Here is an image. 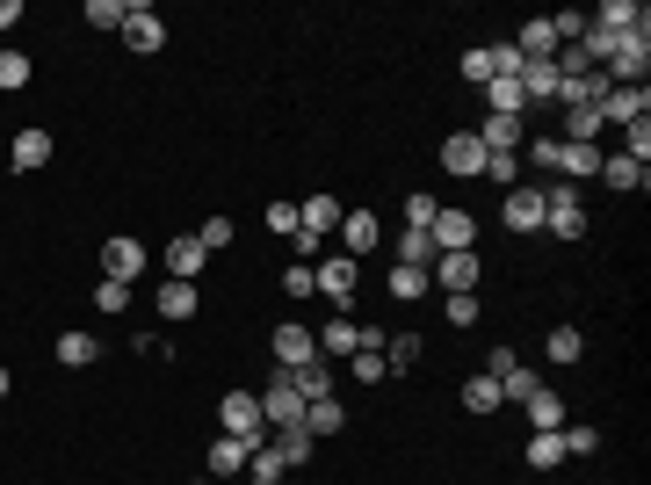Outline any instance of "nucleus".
<instances>
[{
    "label": "nucleus",
    "mask_w": 651,
    "mask_h": 485,
    "mask_svg": "<svg viewBox=\"0 0 651 485\" xmlns=\"http://www.w3.org/2000/svg\"><path fill=\"white\" fill-rule=\"evenodd\" d=\"M384 362H391V370L420 362V333H384Z\"/></svg>",
    "instance_id": "nucleus-33"
},
{
    "label": "nucleus",
    "mask_w": 651,
    "mask_h": 485,
    "mask_svg": "<svg viewBox=\"0 0 651 485\" xmlns=\"http://www.w3.org/2000/svg\"><path fill=\"white\" fill-rule=\"evenodd\" d=\"M594 29H608V37H651V15L630 8V0H601V15H586Z\"/></svg>",
    "instance_id": "nucleus-6"
},
{
    "label": "nucleus",
    "mask_w": 651,
    "mask_h": 485,
    "mask_svg": "<svg viewBox=\"0 0 651 485\" xmlns=\"http://www.w3.org/2000/svg\"><path fill=\"white\" fill-rule=\"evenodd\" d=\"M123 15H131V8H116V0H87V22H95V29H123Z\"/></svg>",
    "instance_id": "nucleus-41"
},
{
    "label": "nucleus",
    "mask_w": 651,
    "mask_h": 485,
    "mask_svg": "<svg viewBox=\"0 0 651 485\" xmlns=\"http://www.w3.org/2000/svg\"><path fill=\"white\" fill-rule=\"evenodd\" d=\"M579 326H550V362H579Z\"/></svg>",
    "instance_id": "nucleus-38"
},
{
    "label": "nucleus",
    "mask_w": 651,
    "mask_h": 485,
    "mask_svg": "<svg viewBox=\"0 0 651 485\" xmlns=\"http://www.w3.org/2000/svg\"><path fill=\"white\" fill-rule=\"evenodd\" d=\"M145 261H152V254L138 247V239H123V232H116L109 247H102V268H109V283H131V276H138Z\"/></svg>",
    "instance_id": "nucleus-12"
},
{
    "label": "nucleus",
    "mask_w": 651,
    "mask_h": 485,
    "mask_svg": "<svg viewBox=\"0 0 651 485\" xmlns=\"http://www.w3.org/2000/svg\"><path fill=\"white\" fill-rule=\"evenodd\" d=\"M485 181H500V189H514V181H521V160H514V153H485Z\"/></svg>",
    "instance_id": "nucleus-39"
},
{
    "label": "nucleus",
    "mask_w": 651,
    "mask_h": 485,
    "mask_svg": "<svg viewBox=\"0 0 651 485\" xmlns=\"http://www.w3.org/2000/svg\"><path fill=\"white\" fill-rule=\"evenodd\" d=\"M514 362H521L514 348H492V355H485V377H507V370H514Z\"/></svg>",
    "instance_id": "nucleus-49"
},
{
    "label": "nucleus",
    "mask_w": 651,
    "mask_h": 485,
    "mask_svg": "<svg viewBox=\"0 0 651 485\" xmlns=\"http://www.w3.org/2000/svg\"><path fill=\"white\" fill-rule=\"evenodd\" d=\"M623 160L651 167V124H644V116H637V124H623Z\"/></svg>",
    "instance_id": "nucleus-34"
},
{
    "label": "nucleus",
    "mask_w": 651,
    "mask_h": 485,
    "mask_svg": "<svg viewBox=\"0 0 651 485\" xmlns=\"http://www.w3.org/2000/svg\"><path fill=\"white\" fill-rule=\"evenodd\" d=\"M651 109V87H608L601 95V124H637Z\"/></svg>",
    "instance_id": "nucleus-11"
},
{
    "label": "nucleus",
    "mask_w": 651,
    "mask_h": 485,
    "mask_svg": "<svg viewBox=\"0 0 651 485\" xmlns=\"http://www.w3.org/2000/svg\"><path fill=\"white\" fill-rule=\"evenodd\" d=\"M217 420H225V428L239 435V442H268V420H261V399H254V391H225V406H217Z\"/></svg>",
    "instance_id": "nucleus-1"
},
{
    "label": "nucleus",
    "mask_w": 651,
    "mask_h": 485,
    "mask_svg": "<svg viewBox=\"0 0 651 485\" xmlns=\"http://www.w3.org/2000/svg\"><path fill=\"white\" fill-rule=\"evenodd\" d=\"M0 399H8V370H0Z\"/></svg>",
    "instance_id": "nucleus-52"
},
{
    "label": "nucleus",
    "mask_w": 651,
    "mask_h": 485,
    "mask_svg": "<svg viewBox=\"0 0 651 485\" xmlns=\"http://www.w3.org/2000/svg\"><path fill=\"white\" fill-rule=\"evenodd\" d=\"M283 290H290V297H312V268L290 261V268H283Z\"/></svg>",
    "instance_id": "nucleus-46"
},
{
    "label": "nucleus",
    "mask_w": 651,
    "mask_h": 485,
    "mask_svg": "<svg viewBox=\"0 0 651 485\" xmlns=\"http://www.w3.org/2000/svg\"><path fill=\"white\" fill-rule=\"evenodd\" d=\"M521 406H529L536 435H543V428H565V399H557V391H536V399H521Z\"/></svg>",
    "instance_id": "nucleus-30"
},
{
    "label": "nucleus",
    "mask_w": 651,
    "mask_h": 485,
    "mask_svg": "<svg viewBox=\"0 0 651 485\" xmlns=\"http://www.w3.org/2000/svg\"><path fill=\"white\" fill-rule=\"evenodd\" d=\"M246 464H254V442H239V435H217L210 442V478H239Z\"/></svg>",
    "instance_id": "nucleus-15"
},
{
    "label": "nucleus",
    "mask_w": 651,
    "mask_h": 485,
    "mask_svg": "<svg viewBox=\"0 0 651 485\" xmlns=\"http://www.w3.org/2000/svg\"><path fill=\"white\" fill-rule=\"evenodd\" d=\"M22 22V0H0V29H15Z\"/></svg>",
    "instance_id": "nucleus-50"
},
{
    "label": "nucleus",
    "mask_w": 651,
    "mask_h": 485,
    "mask_svg": "<svg viewBox=\"0 0 651 485\" xmlns=\"http://www.w3.org/2000/svg\"><path fill=\"white\" fill-rule=\"evenodd\" d=\"M268 232H283V239H290V232H297V203L275 196V203H268Z\"/></svg>",
    "instance_id": "nucleus-43"
},
{
    "label": "nucleus",
    "mask_w": 651,
    "mask_h": 485,
    "mask_svg": "<svg viewBox=\"0 0 651 485\" xmlns=\"http://www.w3.org/2000/svg\"><path fill=\"white\" fill-rule=\"evenodd\" d=\"M434 283H442L449 297H463V290H478V254H434V268H427Z\"/></svg>",
    "instance_id": "nucleus-8"
},
{
    "label": "nucleus",
    "mask_w": 651,
    "mask_h": 485,
    "mask_svg": "<svg viewBox=\"0 0 651 485\" xmlns=\"http://www.w3.org/2000/svg\"><path fill=\"white\" fill-rule=\"evenodd\" d=\"M442 167L449 174H485V145H478V131H456V138H442Z\"/></svg>",
    "instance_id": "nucleus-9"
},
{
    "label": "nucleus",
    "mask_w": 651,
    "mask_h": 485,
    "mask_svg": "<svg viewBox=\"0 0 651 485\" xmlns=\"http://www.w3.org/2000/svg\"><path fill=\"white\" fill-rule=\"evenodd\" d=\"M246 485H283V478H254V471H246Z\"/></svg>",
    "instance_id": "nucleus-51"
},
{
    "label": "nucleus",
    "mask_w": 651,
    "mask_h": 485,
    "mask_svg": "<svg viewBox=\"0 0 651 485\" xmlns=\"http://www.w3.org/2000/svg\"><path fill=\"white\" fill-rule=\"evenodd\" d=\"M196 239H203V254H217V247H232V218H210V225H203Z\"/></svg>",
    "instance_id": "nucleus-45"
},
{
    "label": "nucleus",
    "mask_w": 651,
    "mask_h": 485,
    "mask_svg": "<svg viewBox=\"0 0 651 485\" xmlns=\"http://www.w3.org/2000/svg\"><path fill=\"white\" fill-rule=\"evenodd\" d=\"M434 210H442V203H434V196H406V218H413V225H420V232H427V225H434Z\"/></svg>",
    "instance_id": "nucleus-47"
},
{
    "label": "nucleus",
    "mask_w": 651,
    "mask_h": 485,
    "mask_svg": "<svg viewBox=\"0 0 651 485\" xmlns=\"http://www.w3.org/2000/svg\"><path fill=\"white\" fill-rule=\"evenodd\" d=\"M463 80H492V51H463Z\"/></svg>",
    "instance_id": "nucleus-48"
},
{
    "label": "nucleus",
    "mask_w": 651,
    "mask_h": 485,
    "mask_svg": "<svg viewBox=\"0 0 651 485\" xmlns=\"http://www.w3.org/2000/svg\"><path fill=\"white\" fill-rule=\"evenodd\" d=\"M312 355H319V341H312V326H304V319L275 326V362H283V370H297V362H312Z\"/></svg>",
    "instance_id": "nucleus-7"
},
{
    "label": "nucleus",
    "mask_w": 651,
    "mask_h": 485,
    "mask_svg": "<svg viewBox=\"0 0 651 485\" xmlns=\"http://www.w3.org/2000/svg\"><path fill=\"white\" fill-rule=\"evenodd\" d=\"M290 384H297V399H304V406H312V399H333V370H326V355L297 362V370H290Z\"/></svg>",
    "instance_id": "nucleus-18"
},
{
    "label": "nucleus",
    "mask_w": 651,
    "mask_h": 485,
    "mask_svg": "<svg viewBox=\"0 0 651 485\" xmlns=\"http://www.w3.org/2000/svg\"><path fill=\"white\" fill-rule=\"evenodd\" d=\"M261 420H268V428H304V399H297L290 370L268 377V391H261Z\"/></svg>",
    "instance_id": "nucleus-2"
},
{
    "label": "nucleus",
    "mask_w": 651,
    "mask_h": 485,
    "mask_svg": "<svg viewBox=\"0 0 651 485\" xmlns=\"http://www.w3.org/2000/svg\"><path fill=\"white\" fill-rule=\"evenodd\" d=\"M333 428H340V399H312V406H304V435H312V442L333 435Z\"/></svg>",
    "instance_id": "nucleus-31"
},
{
    "label": "nucleus",
    "mask_w": 651,
    "mask_h": 485,
    "mask_svg": "<svg viewBox=\"0 0 651 485\" xmlns=\"http://www.w3.org/2000/svg\"><path fill=\"white\" fill-rule=\"evenodd\" d=\"M427 283H434L427 268H406V261L391 268V297H398V305H413V297H427Z\"/></svg>",
    "instance_id": "nucleus-29"
},
{
    "label": "nucleus",
    "mask_w": 651,
    "mask_h": 485,
    "mask_svg": "<svg viewBox=\"0 0 651 485\" xmlns=\"http://www.w3.org/2000/svg\"><path fill=\"white\" fill-rule=\"evenodd\" d=\"M449 326H478V290H463V297H449Z\"/></svg>",
    "instance_id": "nucleus-44"
},
{
    "label": "nucleus",
    "mask_w": 651,
    "mask_h": 485,
    "mask_svg": "<svg viewBox=\"0 0 651 485\" xmlns=\"http://www.w3.org/2000/svg\"><path fill=\"white\" fill-rule=\"evenodd\" d=\"M536 391H543V377H536V370H521V362L500 377V399H536Z\"/></svg>",
    "instance_id": "nucleus-36"
},
{
    "label": "nucleus",
    "mask_w": 651,
    "mask_h": 485,
    "mask_svg": "<svg viewBox=\"0 0 651 485\" xmlns=\"http://www.w3.org/2000/svg\"><path fill=\"white\" fill-rule=\"evenodd\" d=\"M557 435H565V457H594V449H601L594 428H557Z\"/></svg>",
    "instance_id": "nucleus-40"
},
{
    "label": "nucleus",
    "mask_w": 651,
    "mask_h": 485,
    "mask_svg": "<svg viewBox=\"0 0 651 485\" xmlns=\"http://www.w3.org/2000/svg\"><path fill=\"white\" fill-rule=\"evenodd\" d=\"M601 181H608V189H644V181H651V167H637V160H623V153H615V160H601Z\"/></svg>",
    "instance_id": "nucleus-28"
},
{
    "label": "nucleus",
    "mask_w": 651,
    "mask_h": 485,
    "mask_svg": "<svg viewBox=\"0 0 651 485\" xmlns=\"http://www.w3.org/2000/svg\"><path fill=\"white\" fill-rule=\"evenodd\" d=\"M312 341H319V355H355V348H362V326H348V319H326V326L312 333Z\"/></svg>",
    "instance_id": "nucleus-20"
},
{
    "label": "nucleus",
    "mask_w": 651,
    "mask_h": 485,
    "mask_svg": "<svg viewBox=\"0 0 651 485\" xmlns=\"http://www.w3.org/2000/svg\"><path fill=\"white\" fill-rule=\"evenodd\" d=\"M275 457H283V471H297V464H312V435H304V428H275Z\"/></svg>",
    "instance_id": "nucleus-23"
},
{
    "label": "nucleus",
    "mask_w": 651,
    "mask_h": 485,
    "mask_svg": "<svg viewBox=\"0 0 651 485\" xmlns=\"http://www.w3.org/2000/svg\"><path fill=\"white\" fill-rule=\"evenodd\" d=\"M297 232H312V239L340 232V196H297Z\"/></svg>",
    "instance_id": "nucleus-10"
},
{
    "label": "nucleus",
    "mask_w": 651,
    "mask_h": 485,
    "mask_svg": "<svg viewBox=\"0 0 651 485\" xmlns=\"http://www.w3.org/2000/svg\"><path fill=\"white\" fill-rule=\"evenodd\" d=\"M123 305H131V283H109V276H102V290H95V312H123Z\"/></svg>",
    "instance_id": "nucleus-42"
},
{
    "label": "nucleus",
    "mask_w": 651,
    "mask_h": 485,
    "mask_svg": "<svg viewBox=\"0 0 651 485\" xmlns=\"http://www.w3.org/2000/svg\"><path fill=\"white\" fill-rule=\"evenodd\" d=\"M44 160H51V131H15V167L37 174Z\"/></svg>",
    "instance_id": "nucleus-24"
},
{
    "label": "nucleus",
    "mask_w": 651,
    "mask_h": 485,
    "mask_svg": "<svg viewBox=\"0 0 651 485\" xmlns=\"http://www.w3.org/2000/svg\"><path fill=\"white\" fill-rule=\"evenodd\" d=\"M427 239H434V254H471V239H478V225H471V210H434V225H427Z\"/></svg>",
    "instance_id": "nucleus-4"
},
{
    "label": "nucleus",
    "mask_w": 651,
    "mask_h": 485,
    "mask_svg": "<svg viewBox=\"0 0 651 485\" xmlns=\"http://www.w3.org/2000/svg\"><path fill=\"white\" fill-rule=\"evenodd\" d=\"M543 225H550L557 239H579V232H586V210H579V189H572V181L543 189Z\"/></svg>",
    "instance_id": "nucleus-3"
},
{
    "label": "nucleus",
    "mask_w": 651,
    "mask_h": 485,
    "mask_svg": "<svg viewBox=\"0 0 651 485\" xmlns=\"http://www.w3.org/2000/svg\"><path fill=\"white\" fill-rule=\"evenodd\" d=\"M478 145H485V153H521V116H485Z\"/></svg>",
    "instance_id": "nucleus-19"
},
{
    "label": "nucleus",
    "mask_w": 651,
    "mask_h": 485,
    "mask_svg": "<svg viewBox=\"0 0 651 485\" xmlns=\"http://www.w3.org/2000/svg\"><path fill=\"white\" fill-rule=\"evenodd\" d=\"M557 167H565L572 181H586V174H601V145H572V138H565V145H557Z\"/></svg>",
    "instance_id": "nucleus-22"
},
{
    "label": "nucleus",
    "mask_w": 651,
    "mask_h": 485,
    "mask_svg": "<svg viewBox=\"0 0 651 485\" xmlns=\"http://www.w3.org/2000/svg\"><path fill=\"white\" fill-rule=\"evenodd\" d=\"M398 261H406V268H434V239H427V232L413 225L406 239H398Z\"/></svg>",
    "instance_id": "nucleus-32"
},
{
    "label": "nucleus",
    "mask_w": 651,
    "mask_h": 485,
    "mask_svg": "<svg viewBox=\"0 0 651 485\" xmlns=\"http://www.w3.org/2000/svg\"><path fill=\"white\" fill-rule=\"evenodd\" d=\"M340 239H348V261H355V254H369L384 239V225L369 218V210H340Z\"/></svg>",
    "instance_id": "nucleus-16"
},
{
    "label": "nucleus",
    "mask_w": 651,
    "mask_h": 485,
    "mask_svg": "<svg viewBox=\"0 0 651 485\" xmlns=\"http://www.w3.org/2000/svg\"><path fill=\"white\" fill-rule=\"evenodd\" d=\"M203 261H210V254H203V239L189 232V239H174V247H167V276H174V283H196V276H203Z\"/></svg>",
    "instance_id": "nucleus-17"
},
{
    "label": "nucleus",
    "mask_w": 651,
    "mask_h": 485,
    "mask_svg": "<svg viewBox=\"0 0 651 485\" xmlns=\"http://www.w3.org/2000/svg\"><path fill=\"white\" fill-rule=\"evenodd\" d=\"M95 355H102L95 333H58V362H66V370H87Z\"/></svg>",
    "instance_id": "nucleus-25"
},
{
    "label": "nucleus",
    "mask_w": 651,
    "mask_h": 485,
    "mask_svg": "<svg viewBox=\"0 0 651 485\" xmlns=\"http://www.w3.org/2000/svg\"><path fill=\"white\" fill-rule=\"evenodd\" d=\"M312 290H319V297H333V305H348V297H355V261H348V254H319Z\"/></svg>",
    "instance_id": "nucleus-5"
},
{
    "label": "nucleus",
    "mask_w": 651,
    "mask_h": 485,
    "mask_svg": "<svg viewBox=\"0 0 651 485\" xmlns=\"http://www.w3.org/2000/svg\"><path fill=\"white\" fill-rule=\"evenodd\" d=\"M463 406H471V413H500V377H463Z\"/></svg>",
    "instance_id": "nucleus-27"
},
{
    "label": "nucleus",
    "mask_w": 651,
    "mask_h": 485,
    "mask_svg": "<svg viewBox=\"0 0 651 485\" xmlns=\"http://www.w3.org/2000/svg\"><path fill=\"white\" fill-rule=\"evenodd\" d=\"M557 464H565V435H557V428L529 435V471H557Z\"/></svg>",
    "instance_id": "nucleus-26"
},
{
    "label": "nucleus",
    "mask_w": 651,
    "mask_h": 485,
    "mask_svg": "<svg viewBox=\"0 0 651 485\" xmlns=\"http://www.w3.org/2000/svg\"><path fill=\"white\" fill-rule=\"evenodd\" d=\"M123 44H131V51H160L167 44V22L152 15V8H131V15H123Z\"/></svg>",
    "instance_id": "nucleus-14"
},
{
    "label": "nucleus",
    "mask_w": 651,
    "mask_h": 485,
    "mask_svg": "<svg viewBox=\"0 0 651 485\" xmlns=\"http://www.w3.org/2000/svg\"><path fill=\"white\" fill-rule=\"evenodd\" d=\"M15 87H29V58L22 51H0V95H15Z\"/></svg>",
    "instance_id": "nucleus-37"
},
{
    "label": "nucleus",
    "mask_w": 651,
    "mask_h": 485,
    "mask_svg": "<svg viewBox=\"0 0 651 485\" xmlns=\"http://www.w3.org/2000/svg\"><path fill=\"white\" fill-rule=\"evenodd\" d=\"M160 319H167V326L196 319V283H174V276H167V290H160Z\"/></svg>",
    "instance_id": "nucleus-21"
},
{
    "label": "nucleus",
    "mask_w": 651,
    "mask_h": 485,
    "mask_svg": "<svg viewBox=\"0 0 651 485\" xmlns=\"http://www.w3.org/2000/svg\"><path fill=\"white\" fill-rule=\"evenodd\" d=\"M384 377H391L384 348H355V384H384Z\"/></svg>",
    "instance_id": "nucleus-35"
},
{
    "label": "nucleus",
    "mask_w": 651,
    "mask_h": 485,
    "mask_svg": "<svg viewBox=\"0 0 651 485\" xmlns=\"http://www.w3.org/2000/svg\"><path fill=\"white\" fill-rule=\"evenodd\" d=\"M500 218H507L514 232H536V225H543V189H521V181H514L507 203H500Z\"/></svg>",
    "instance_id": "nucleus-13"
}]
</instances>
